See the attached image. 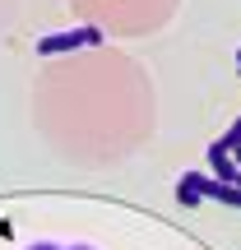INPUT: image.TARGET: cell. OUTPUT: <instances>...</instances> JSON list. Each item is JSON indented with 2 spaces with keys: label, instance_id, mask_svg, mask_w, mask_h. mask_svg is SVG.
Returning <instances> with one entry per match:
<instances>
[{
  "label": "cell",
  "instance_id": "5",
  "mask_svg": "<svg viewBox=\"0 0 241 250\" xmlns=\"http://www.w3.org/2000/svg\"><path fill=\"white\" fill-rule=\"evenodd\" d=\"M232 153H237V162H241V144H237V148H232Z\"/></svg>",
  "mask_w": 241,
  "mask_h": 250
},
{
  "label": "cell",
  "instance_id": "3",
  "mask_svg": "<svg viewBox=\"0 0 241 250\" xmlns=\"http://www.w3.org/2000/svg\"><path fill=\"white\" fill-rule=\"evenodd\" d=\"M237 144H241V121H237V125H232V130H227V134H223V139H214V144H209V148H218V153H232V148H237Z\"/></svg>",
  "mask_w": 241,
  "mask_h": 250
},
{
  "label": "cell",
  "instance_id": "4",
  "mask_svg": "<svg viewBox=\"0 0 241 250\" xmlns=\"http://www.w3.org/2000/svg\"><path fill=\"white\" fill-rule=\"evenodd\" d=\"M33 250H56V246H46V241H42V246H33Z\"/></svg>",
  "mask_w": 241,
  "mask_h": 250
},
{
  "label": "cell",
  "instance_id": "7",
  "mask_svg": "<svg viewBox=\"0 0 241 250\" xmlns=\"http://www.w3.org/2000/svg\"><path fill=\"white\" fill-rule=\"evenodd\" d=\"M237 61H241V56H237Z\"/></svg>",
  "mask_w": 241,
  "mask_h": 250
},
{
  "label": "cell",
  "instance_id": "6",
  "mask_svg": "<svg viewBox=\"0 0 241 250\" xmlns=\"http://www.w3.org/2000/svg\"><path fill=\"white\" fill-rule=\"evenodd\" d=\"M74 250H93V246H74Z\"/></svg>",
  "mask_w": 241,
  "mask_h": 250
},
{
  "label": "cell",
  "instance_id": "1",
  "mask_svg": "<svg viewBox=\"0 0 241 250\" xmlns=\"http://www.w3.org/2000/svg\"><path fill=\"white\" fill-rule=\"evenodd\" d=\"M181 204H199V199H223V204L241 208V186L237 181H209V176H181L176 186Z\"/></svg>",
  "mask_w": 241,
  "mask_h": 250
},
{
  "label": "cell",
  "instance_id": "2",
  "mask_svg": "<svg viewBox=\"0 0 241 250\" xmlns=\"http://www.w3.org/2000/svg\"><path fill=\"white\" fill-rule=\"evenodd\" d=\"M102 42V28L84 23L74 33H51V37H37V51L42 56H56V51H74V46H98Z\"/></svg>",
  "mask_w": 241,
  "mask_h": 250
}]
</instances>
